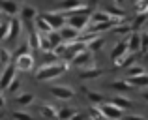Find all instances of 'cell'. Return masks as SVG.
<instances>
[{
  "label": "cell",
  "mask_w": 148,
  "mask_h": 120,
  "mask_svg": "<svg viewBox=\"0 0 148 120\" xmlns=\"http://www.w3.org/2000/svg\"><path fill=\"white\" fill-rule=\"evenodd\" d=\"M135 10L139 13H148V0H137L135 2Z\"/></svg>",
  "instance_id": "38"
},
{
  "label": "cell",
  "mask_w": 148,
  "mask_h": 120,
  "mask_svg": "<svg viewBox=\"0 0 148 120\" xmlns=\"http://www.w3.org/2000/svg\"><path fill=\"white\" fill-rule=\"evenodd\" d=\"M58 32H60L62 40H64L66 43H71V41H77V38H79V34H81L77 28H73V26H69V25H66L64 28H60Z\"/></svg>",
  "instance_id": "13"
},
{
  "label": "cell",
  "mask_w": 148,
  "mask_h": 120,
  "mask_svg": "<svg viewBox=\"0 0 148 120\" xmlns=\"http://www.w3.org/2000/svg\"><path fill=\"white\" fill-rule=\"evenodd\" d=\"M47 36H49V40L53 41L54 47H56V45H60V43H64V40H62V36H60V32H58V30H54V32L47 34Z\"/></svg>",
  "instance_id": "35"
},
{
  "label": "cell",
  "mask_w": 148,
  "mask_h": 120,
  "mask_svg": "<svg viewBox=\"0 0 148 120\" xmlns=\"http://www.w3.org/2000/svg\"><path fill=\"white\" fill-rule=\"evenodd\" d=\"M131 30H133V26H131V25H122V23H120L118 26H114V28H112V32L126 36V34H131Z\"/></svg>",
  "instance_id": "32"
},
{
  "label": "cell",
  "mask_w": 148,
  "mask_h": 120,
  "mask_svg": "<svg viewBox=\"0 0 148 120\" xmlns=\"http://www.w3.org/2000/svg\"><path fill=\"white\" fill-rule=\"evenodd\" d=\"M90 115L94 117V120H105V115L101 113L99 105H92V107H90Z\"/></svg>",
  "instance_id": "37"
},
{
  "label": "cell",
  "mask_w": 148,
  "mask_h": 120,
  "mask_svg": "<svg viewBox=\"0 0 148 120\" xmlns=\"http://www.w3.org/2000/svg\"><path fill=\"white\" fill-rule=\"evenodd\" d=\"M0 88H2V86H0Z\"/></svg>",
  "instance_id": "51"
},
{
  "label": "cell",
  "mask_w": 148,
  "mask_h": 120,
  "mask_svg": "<svg viewBox=\"0 0 148 120\" xmlns=\"http://www.w3.org/2000/svg\"><path fill=\"white\" fill-rule=\"evenodd\" d=\"M10 36V21L0 23V40H8Z\"/></svg>",
  "instance_id": "36"
},
{
  "label": "cell",
  "mask_w": 148,
  "mask_h": 120,
  "mask_svg": "<svg viewBox=\"0 0 148 120\" xmlns=\"http://www.w3.org/2000/svg\"><path fill=\"white\" fill-rule=\"evenodd\" d=\"M40 49H41L43 53H51V51H54V45H53V41L49 40L47 34H41V43H40Z\"/></svg>",
  "instance_id": "28"
},
{
  "label": "cell",
  "mask_w": 148,
  "mask_h": 120,
  "mask_svg": "<svg viewBox=\"0 0 148 120\" xmlns=\"http://www.w3.org/2000/svg\"><path fill=\"white\" fill-rule=\"evenodd\" d=\"M2 13H4V11H2V10H0V19H2Z\"/></svg>",
  "instance_id": "50"
},
{
  "label": "cell",
  "mask_w": 148,
  "mask_h": 120,
  "mask_svg": "<svg viewBox=\"0 0 148 120\" xmlns=\"http://www.w3.org/2000/svg\"><path fill=\"white\" fill-rule=\"evenodd\" d=\"M45 19L51 23V26H53L54 30H60V28H64L66 26V23H68V17H66L62 11H45V13H41Z\"/></svg>",
  "instance_id": "3"
},
{
  "label": "cell",
  "mask_w": 148,
  "mask_h": 120,
  "mask_svg": "<svg viewBox=\"0 0 148 120\" xmlns=\"http://www.w3.org/2000/svg\"><path fill=\"white\" fill-rule=\"evenodd\" d=\"M28 49H30V43H23L21 47L15 51V55H13V58H19V56H23V55H28Z\"/></svg>",
  "instance_id": "39"
},
{
  "label": "cell",
  "mask_w": 148,
  "mask_h": 120,
  "mask_svg": "<svg viewBox=\"0 0 148 120\" xmlns=\"http://www.w3.org/2000/svg\"><path fill=\"white\" fill-rule=\"evenodd\" d=\"M71 120H88V117H86V115H83V113H77Z\"/></svg>",
  "instance_id": "44"
},
{
  "label": "cell",
  "mask_w": 148,
  "mask_h": 120,
  "mask_svg": "<svg viewBox=\"0 0 148 120\" xmlns=\"http://www.w3.org/2000/svg\"><path fill=\"white\" fill-rule=\"evenodd\" d=\"M124 2H126V0H112V4H114V6H122Z\"/></svg>",
  "instance_id": "46"
},
{
  "label": "cell",
  "mask_w": 148,
  "mask_h": 120,
  "mask_svg": "<svg viewBox=\"0 0 148 120\" xmlns=\"http://www.w3.org/2000/svg\"><path fill=\"white\" fill-rule=\"evenodd\" d=\"M143 98H145L146 101H148V90H146V92H143Z\"/></svg>",
  "instance_id": "47"
},
{
  "label": "cell",
  "mask_w": 148,
  "mask_h": 120,
  "mask_svg": "<svg viewBox=\"0 0 148 120\" xmlns=\"http://www.w3.org/2000/svg\"><path fill=\"white\" fill-rule=\"evenodd\" d=\"M15 71H17L15 62L6 64V68H4V71H2V77H0V86H2V88H8V86H10V84L17 79V77H15Z\"/></svg>",
  "instance_id": "5"
},
{
  "label": "cell",
  "mask_w": 148,
  "mask_h": 120,
  "mask_svg": "<svg viewBox=\"0 0 148 120\" xmlns=\"http://www.w3.org/2000/svg\"><path fill=\"white\" fill-rule=\"evenodd\" d=\"M32 101H34V96L28 94V92L15 96V103H17V105H32Z\"/></svg>",
  "instance_id": "25"
},
{
  "label": "cell",
  "mask_w": 148,
  "mask_h": 120,
  "mask_svg": "<svg viewBox=\"0 0 148 120\" xmlns=\"http://www.w3.org/2000/svg\"><path fill=\"white\" fill-rule=\"evenodd\" d=\"M105 11H107V13H111L114 19H120V21H122V19L126 17V11H124L122 8H118V6H109Z\"/></svg>",
  "instance_id": "30"
},
{
  "label": "cell",
  "mask_w": 148,
  "mask_h": 120,
  "mask_svg": "<svg viewBox=\"0 0 148 120\" xmlns=\"http://www.w3.org/2000/svg\"><path fill=\"white\" fill-rule=\"evenodd\" d=\"M143 73H146L143 66H137V64H133L131 68H127V77H137V75H143Z\"/></svg>",
  "instance_id": "33"
},
{
  "label": "cell",
  "mask_w": 148,
  "mask_h": 120,
  "mask_svg": "<svg viewBox=\"0 0 148 120\" xmlns=\"http://www.w3.org/2000/svg\"><path fill=\"white\" fill-rule=\"evenodd\" d=\"M111 103H114V105H118L120 109H130L131 105H133V101H131L130 98H126V96H114V98L111 99Z\"/></svg>",
  "instance_id": "24"
},
{
  "label": "cell",
  "mask_w": 148,
  "mask_h": 120,
  "mask_svg": "<svg viewBox=\"0 0 148 120\" xmlns=\"http://www.w3.org/2000/svg\"><path fill=\"white\" fill-rule=\"evenodd\" d=\"M133 64H135V55L133 53H127L126 56L114 60V68H131Z\"/></svg>",
  "instance_id": "20"
},
{
  "label": "cell",
  "mask_w": 148,
  "mask_h": 120,
  "mask_svg": "<svg viewBox=\"0 0 148 120\" xmlns=\"http://www.w3.org/2000/svg\"><path fill=\"white\" fill-rule=\"evenodd\" d=\"M10 60H11L10 51H8V49H2V47H0V62H2V64H10Z\"/></svg>",
  "instance_id": "40"
},
{
  "label": "cell",
  "mask_w": 148,
  "mask_h": 120,
  "mask_svg": "<svg viewBox=\"0 0 148 120\" xmlns=\"http://www.w3.org/2000/svg\"><path fill=\"white\" fill-rule=\"evenodd\" d=\"M34 28H36L38 32H41V34H51V32H54V28L51 26V23L43 17V15H38L36 23H34Z\"/></svg>",
  "instance_id": "16"
},
{
  "label": "cell",
  "mask_w": 148,
  "mask_h": 120,
  "mask_svg": "<svg viewBox=\"0 0 148 120\" xmlns=\"http://www.w3.org/2000/svg\"><path fill=\"white\" fill-rule=\"evenodd\" d=\"M38 109H40V113H41V117L43 118H49V120H58V111L54 109L51 103H45V101H41L40 105H38Z\"/></svg>",
  "instance_id": "14"
},
{
  "label": "cell",
  "mask_w": 148,
  "mask_h": 120,
  "mask_svg": "<svg viewBox=\"0 0 148 120\" xmlns=\"http://www.w3.org/2000/svg\"><path fill=\"white\" fill-rule=\"evenodd\" d=\"M131 86H139V88H145L148 86V73H143V75H137V77H127Z\"/></svg>",
  "instance_id": "22"
},
{
  "label": "cell",
  "mask_w": 148,
  "mask_h": 120,
  "mask_svg": "<svg viewBox=\"0 0 148 120\" xmlns=\"http://www.w3.org/2000/svg\"><path fill=\"white\" fill-rule=\"evenodd\" d=\"M36 19H38V10H36V8H32V6H23L21 8V21L28 26L30 32L34 30L32 23H36Z\"/></svg>",
  "instance_id": "6"
},
{
  "label": "cell",
  "mask_w": 148,
  "mask_h": 120,
  "mask_svg": "<svg viewBox=\"0 0 148 120\" xmlns=\"http://www.w3.org/2000/svg\"><path fill=\"white\" fill-rule=\"evenodd\" d=\"M83 92L86 94V98L90 99L94 105H101V103H105L103 94H99V92H92V90H88V88H84V86H83Z\"/></svg>",
  "instance_id": "23"
},
{
  "label": "cell",
  "mask_w": 148,
  "mask_h": 120,
  "mask_svg": "<svg viewBox=\"0 0 148 120\" xmlns=\"http://www.w3.org/2000/svg\"><path fill=\"white\" fill-rule=\"evenodd\" d=\"M109 86L112 88V90H118V92H127V90H133V86L130 84V81L127 79H118V81H112Z\"/></svg>",
  "instance_id": "21"
},
{
  "label": "cell",
  "mask_w": 148,
  "mask_h": 120,
  "mask_svg": "<svg viewBox=\"0 0 148 120\" xmlns=\"http://www.w3.org/2000/svg\"><path fill=\"white\" fill-rule=\"evenodd\" d=\"M105 45V40L101 36H96V38H92L90 41H88V49H90L92 53H96V51H99L101 47Z\"/></svg>",
  "instance_id": "26"
},
{
  "label": "cell",
  "mask_w": 148,
  "mask_h": 120,
  "mask_svg": "<svg viewBox=\"0 0 148 120\" xmlns=\"http://www.w3.org/2000/svg\"><path fill=\"white\" fill-rule=\"evenodd\" d=\"M127 53H130V45H127V40L118 41V43L112 47V51H111V60L114 62V60L122 58V56H126Z\"/></svg>",
  "instance_id": "11"
},
{
  "label": "cell",
  "mask_w": 148,
  "mask_h": 120,
  "mask_svg": "<svg viewBox=\"0 0 148 120\" xmlns=\"http://www.w3.org/2000/svg\"><path fill=\"white\" fill-rule=\"evenodd\" d=\"M145 23H148V13H139L137 17L133 19V23H131V26H133V30H139Z\"/></svg>",
  "instance_id": "31"
},
{
  "label": "cell",
  "mask_w": 148,
  "mask_h": 120,
  "mask_svg": "<svg viewBox=\"0 0 148 120\" xmlns=\"http://www.w3.org/2000/svg\"><path fill=\"white\" fill-rule=\"evenodd\" d=\"M101 75H103V69H99V68H86V69H81L79 71V79H83V81L98 79Z\"/></svg>",
  "instance_id": "18"
},
{
  "label": "cell",
  "mask_w": 148,
  "mask_h": 120,
  "mask_svg": "<svg viewBox=\"0 0 148 120\" xmlns=\"http://www.w3.org/2000/svg\"><path fill=\"white\" fill-rule=\"evenodd\" d=\"M141 36H143V47H141V51L146 53V51H148V32L141 34Z\"/></svg>",
  "instance_id": "42"
},
{
  "label": "cell",
  "mask_w": 148,
  "mask_h": 120,
  "mask_svg": "<svg viewBox=\"0 0 148 120\" xmlns=\"http://www.w3.org/2000/svg\"><path fill=\"white\" fill-rule=\"evenodd\" d=\"M15 120H34L32 115L26 113V111H13V115H11Z\"/></svg>",
  "instance_id": "34"
},
{
  "label": "cell",
  "mask_w": 148,
  "mask_h": 120,
  "mask_svg": "<svg viewBox=\"0 0 148 120\" xmlns=\"http://www.w3.org/2000/svg\"><path fill=\"white\" fill-rule=\"evenodd\" d=\"M127 45H130V53L135 55V53L141 51V47H143V36L137 34V32H131L130 38H127Z\"/></svg>",
  "instance_id": "15"
},
{
  "label": "cell",
  "mask_w": 148,
  "mask_h": 120,
  "mask_svg": "<svg viewBox=\"0 0 148 120\" xmlns=\"http://www.w3.org/2000/svg\"><path fill=\"white\" fill-rule=\"evenodd\" d=\"M90 2H92V4H98V0H90Z\"/></svg>",
  "instance_id": "49"
},
{
  "label": "cell",
  "mask_w": 148,
  "mask_h": 120,
  "mask_svg": "<svg viewBox=\"0 0 148 120\" xmlns=\"http://www.w3.org/2000/svg\"><path fill=\"white\" fill-rule=\"evenodd\" d=\"M99 109H101V113L105 115V118H109V120H118V118H122V115H124V109H120L114 103H101Z\"/></svg>",
  "instance_id": "7"
},
{
  "label": "cell",
  "mask_w": 148,
  "mask_h": 120,
  "mask_svg": "<svg viewBox=\"0 0 148 120\" xmlns=\"http://www.w3.org/2000/svg\"><path fill=\"white\" fill-rule=\"evenodd\" d=\"M0 10L6 15H10V17H15L19 11V6L15 0H0Z\"/></svg>",
  "instance_id": "17"
},
{
  "label": "cell",
  "mask_w": 148,
  "mask_h": 120,
  "mask_svg": "<svg viewBox=\"0 0 148 120\" xmlns=\"http://www.w3.org/2000/svg\"><path fill=\"white\" fill-rule=\"evenodd\" d=\"M69 69L68 62H54V64H43L40 69L36 71V79L38 81H51L60 77L62 73H66Z\"/></svg>",
  "instance_id": "1"
},
{
  "label": "cell",
  "mask_w": 148,
  "mask_h": 120,
  "mask_svg": "<svg viewBox=\"0 0 148 120\" xmlns=\"http://www.w3.org/2000/svg\"><path fill=\"white\" fill-rule=\"evenodd\" d=\"M71 66L75 68H81V69H86V68H94V56H92V51L86 49V51L79 53L75 58L71 60Z\"/></svg>",
  "instance_id": "4"
},
{
  "label": "cell",
  "mask_w": 148,
  "mask_h": 120,
  "mask_svg": "<svg viewBox=\"0 0 148 120\" xmlns=\"http://www.w3.org/2000/svg\"><path fill=\"white\" fill-rule=\"evenodd\" d=\"M19 88H21V81H19V79H15V81H13V83H11V84H10V86H8V88H6V90H8V92H10V94H15V90H19Z\"/></svg>",
  "instance_id": "41"
},
{
  "label": "cell",
  "mask_w": 148,
  "mask_h": 120,
  "mask_svg": "<svg viewBox=\"0 0 148 120\" xmlns=\"http://www.w3.org/2000/svg\"><path fill=\"white\" fill-rule=\"evenodd\" d=\"M90 19H92V15H73V17L68 19V25L73 26V28H77L79 32H84V30L88 28Z\"/></svg>",
  "instance_id": "8"
},
{
  "label": "cell",
  "mask_w": 148,
  "mask_h": 120,
  "mask_svg": "<svg viewBox=\"0 0 148 120\" xmlns=\"http://www.w3.org/2000/svg\"><path fill=\"white\" fill-rule=\"evenodd\" d=\"M49 92L54 96V98L62 99V101H68V99H73L75 98V90L68 84H53L49 88Z\"/></svg>",
  "instance_id": "2"
},
{
  "label": "cell",
  "mask_w": 148,
  "mask_h": 120,
  "mask_svg": "<svg viewBox=\"0 0 148 120\" xmlns=\"http://www.w3.org/2000/svg\"><path fill=\"white\" fill-rule=\"evenodd\" d=\"M112 15L107 13V11H94L92 13V25H101V23H109L112 21Z\"/></svg>",
  "instance_id": "19"
},
{
  "label": "cell",
  "mask_w": 148,
  "mask_h": 120,
  "mask_svg": "<svg viewBox=\"0 0 148 120\" xmlns=\"http://www.w3.org/2000/svg\"><path fill=\"white\" fill-rule=\"evenodd\" d=\"M145 58H146V60H148V51H146V53H145Z\"/></svg>",
  "instance_id": "48"
},
{
  "label": "cell",
  "mask_w": 148,
  "mask_h": 120,
  "mask_svg": "<svg viewBox=\"0 0 148 120\" xmlns=\"http://www.w3.org/2000/svg\"><path fill=\"white\" fill-rule=\"evenodd\" d=\"M83 6H86V4H83V0H60V2H58V11H62V13H71V11H77Z\"/></svg>",
  "instance_id": "9"
},
{
  "label": "cell",
  "mask_w": 148,
  "mask_h": 120,
  "mask_svg": "<svg viewBox=\"0 0 148 120\" xmlns=\"http://www.w3.org/2000/svg\"><path fill=\"white\" fill-rule=\"evenodd\" d=\"M15 66H17L19 71H32L34 69V56L30 53L19 56V58H15Z\"/></svg>",
  "instance_id": "10"
},
{
  "label": "cell",
  "mask_w": 148,
  "mask_h": 120,
  "mask_svg": "<svg viewBox=\"0 0 148 120\" xmlns=\"http://www.w3.org/2000/svg\"><path fill=\"white\" fill-rule=\"evenodd\" d=\"M124 120H146L143 115H127V117H124Z\"/></svg>",
  "instance_id": "43"
},
{
  "label": "cell",
  "mask_w": 148,
  "mask_h": 120,
  "mask_svg": "<svg viewBox=\"0 0 148 120\" xmlns=\"http://www.w3.org/2000/svg\"><path fill=\"white\" fill-rule=\"evenodd\" d=\"M75 115H77L75 109H71V107H64V109L58 111V120H71Z\"/></svg>",
  "instance_id": "29"
},
{
  "label": "cell",
  "mask_w": 148,
  "mask_h": 120,
  "mask_svg": "<svg viewBox=\"0 0 148 120\" xmlns=\"http://www.w3.org/2000/svg\"><path fill=\"white\" fill-rule=\"evenodd\" d=\"M4 105H6V99H4V96L2 94H0V109H2V107Z\"/></svg>",
  "instance_id": "45"
},
{
  "label": "cell",
  "mask_w": 148,
  "mask_h": 120,
  "mask_svg": "<svg viewBox=\"0 0 148 120\" xmlns=\"http://www.w3.org/2000/svg\"><path fill=\"white\" fill-rule=\"evenodd\" d=\"M21 32H23V21L11 17L10 19V36H8V41H15L21 36Z\"/></svg>",
  "instance_id": "12"
},
{
  "label": "cell",
  "mask_w": 148,
  "mask_h": 120,
  "mask_svg": "<svg viewBox=\"0 0 148 120\" xmlns=\"http://www.w3.org/2000/svg\"><path fill=\"white\" fill-rule=\"evenodd\" d=\"M28 43H30V47H34V49H40V43H41V34L38 32L36 28L30 32V36H28Z\"/></svg>",
  "instance_id": "27"
}]
</instances>
